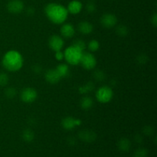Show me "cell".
<instances>
[{"instance_id": "cell-27", "label": "cell", "mask_w": 157, "mask_h": 157, "mask_svg": "<svg viewBox=\"0 0 157 157\" xmlns=\"http://www.w3.org/2000/svg\"><path fill=\"white\" fill-rule=\"evenodd\" d=\"M9 78L7 74L4 73V72L0 73V86H2V87L6 86L9 83Z\"/></svg>"}, {"instance_id": "cell-23", "label": "cell", "mask_w": 157, "mask_h": 157, "mask_svg": "<svg viewBox=\"0 0 157 157\" xmlns=\"http://www.w3.org/2000/svg\"><path fill=\"white\" fill-rule=\"evenodd\" d=\"M94 78L98 81H104L106 78V75L102 70H96L94 72Z\"/></svg>"}, {"instance_id": "cell-28", "label": "cell", "mask_w": 157, "mask_h": 157, "mask_svg": "<svg viewBox=\"0 0 157 157\" xmlns=\"http://www.w3.org/2000/svg\"><path fill=\"white\" fill-rule=\"evenodd\" d=\"M136 62L140 64H145L148 61V57L146 54H140L137 57H136Z\"/></svg>"}, {"instance_id": "cell-15", "label": "cell", "mask_w": 157, "mask_h": 157, "mask_svg": "<svg viewBox=\"0 0 157 157\" xmlns=\"http://www.w3.org/2000/svg\"><path fill=\"white\" fill-rule=\"evenodd\" d=\"M78 31H79L81 34H84V35H89V34L91 33L94 30L93 25L87 21H81V22L78 24Z\"/></svg>"}, {"instance_id": "cell-9", "label": "cell", "mask_w": 157, "mask_h": 157, "mask_svg": "<svg viewBox=\"0 0 157 157\" xmlns=\"http://www.w3.org/2000/svg\"><path fill=\"white\" fill-rule=\"evenodd\" d=\"M24 2L21 0H10L7 3V9L11 13H21L24 10Z\"/></svg>"}, {"instance_id": "cell-5", "label": "cell", "mask_w": 157, "mask_h": 157, "mask_svg": "<svg viewBox=\"0 0 157 157\" xmlns=\"http://www.w3.org/2000/svg\"><path fill=\"white\" fill-rule=\"evenodd\" d=\"M79 64H81L84 68L87 70H91L94 68L97 64L96 58L90 52H83Z\"/></svg>"}, {"instance_id": "cell-3", "label": "cell", "mask_w": 157, "mask_h": 157, "mask_svg": "<svg viewBox=\"0 0 157 157\" xmlns=\"http://www.w3.org/2000/svg\"><path fill=\"white\" fill-rule=\"evenodd\" d=\"M82 52H83L75 48V46L71 45L66 48L64 56L67 63L72 65H76L80 63Z\"/></svg>"}, {"instance_id": "cell-19", "label": "cell", "mask_w": 157, "mask_h": 157, "mask_svg": "<svg viewBox=\"0 0 157 157\" xmlns=\"http://www.w3.org/2000/svg\"><path fill=\"white\" fill-rule=\"evenodd\" d=\"M94 89V84L91 81H89V82L86 83L84 85L81 86L79 87L78 90H79V93L81 94H84L89 93V92H91L92 90Z\"/></svg>"}, {"instance_id": "cell-12", "label": "cell", "mask_w": 157, "mask_h": 157, "mask_svg": "<svg viewBox=\"0 0 157 157\" xmlns=\"http://www.w3.org/2000/svg\"><path fill=\"white\" fill-rule=\"evenodd\" d=\"M44 78L46 81L51 84H55L59 82L61 79V77L56 71V69H49L44 74Z\"/></svg>"}, {"instance_id": "cell-6", "label": "cell", "mask_w": 157, "mask_h": 157, "mask_svg": "<svg viewBox=\"0 0 157 157\" xmlns=\"http://www.w3.org/2000/svg\"><path fill=\"white\" fill-rule=\"evenodd\" d=\"M38 93L36 90L32 87H25L23 89L20 94V98L23 102L26 104H31L36 100Z\"/></svg>"}, {"instance_id": "cell-8", "label": "cell", "mask_w": 157, "mask_h": 157, "mask_svg": "<svg viewBox=\"0 0 157 157\" xmlns=\"http://www.w3.org/2000/svg\"><path fill=\"white\" fill-rule=\"evenodd\" d=\"M48 44L52 50L58 52V51H61L64 47V40L58 35H52L48 40Z\"/></svg>"}, {"instance_id": "cell-36", "label": "cell", "mask_w": 157, "mask_h": 157, "mask_svg": "<svg viewBox=\"0 0 157 157\" xmlns=\"http://www.w3.org/2000/svg\"><path fill=\"white\" fill-rule=\"evenodd\" d=\"M35 9H34L32 7L28 8V9H27V14H28V15H33V14L35 13Z\"/></svg>"}, {"instance_id": "cell-34", "label": "cell", "mask_w": 157, "mask_h": 157, "mask_svg": "<svg viewBox=\"0 0 157 157\" xmlns=\"http://www.w3.org/2000/svg\"><path fill=\"white\" fill-rule=\"evenodd\" d=\"M67 144L71 146H74L75 145V144H76V139H75L74 136H69V137L67 138Z\"/></svg>"}, {"instance_id": "cell-1", "label": "cell", "mask_w": 157, "mask_h": 157, "mask_svg": "<svg viewBox=\"0 0 157 157\" xmlns=\"http://www.w3.org/2000/svg\"><path fill=\"white\" fill-rule=\"evenodd\" d=\"M44 13L52 22L56 25L64 23L68 15V12L64 6L55 2L49 3L45 6Z\"/></svg>"}, {"instance_id": "cell-32", "label": "cell", "mask_w": 157, "mask_h": 157, "mask_svg": "<svg viewBox=\"0 0 157 157\" xmlns=\"http://www.w3.org/2000/svg\"><path fill=\"white\" fill-rule=\"evenodd\" d=\"M56 52V54H55V58H56L57 60H58V61H61L63 58H64V53H62L61 51H58V52Z\"/></svg>"}, {"instance_id": "cell-16", "label": "cell", "mask_w": 157, "mask_h": 157, "mask_svg": "<svg viewBox=\"0 0 157 157\" xmlns=\"http://www.w3.org/2000/svg\"><path fill=\"white\" fill-rule=\"evenodd\" d=\"M117 147L121 151L128 152L131 148V142L127 138H122L118 141Z\"/></svg>"}, {"instance_id": "cell-33", "label": "cell", "mask_w": 157, "mask_h": 157, "mask_svg": "<svg viewBox=\"0 0 157 157\" xmlns=\"http://www.w3.org/2000/svg\"><path fill=\"white\" fill-rule=\"evenodd\" d=\"M134 140H135V142L136 143V144H142L143 142H144V138H143V136H141L140 134H137V135H136V136H135Z\"/></svg>"}, {"instance_id": "cell-4", "label": "cell", "mask_w": 157, "mask_h": 157, "mask_svg": "<svg viewBox=\"0 0 157 157\" xmlns=\"http://www.w3.org/2000/svg\"><path fill=\"white\" fill-rule=\"evenodd\" d=\"M113 90L108 86H103L101 87L96 93V98L100 103L107 104L110 102L113 98Z\"/></svg>"}, {"instance_id": "cell-2", "label": "cell", "mask_w": 157, "mask_h": 157, "mask_svg": "<svg viewBox=\"0 0 157 157\" xmlns=\"http://www.w3.org/2000/svg\"><path fill=\"white\" fill-rule=\"evenodd\" d=\"M2 65L9 71H17L20 70L23 65L22 56L17 51H9L3 56Z\"/></svg>"}, {"instance_id": "cell-30", "label": "cell", "mask_w": 157, "mask_h": 157, "mask_svg": "<svg viewBox=\"0 0 157 157\" xmlns=\"http://www.w3.org/2000/svg\"><path fill=\"white\" fill-rule=\"evenodd\" d=\"M86 10L87 11V12L89 13H93L96 10V6L94 2H88L86 6Z\"/></svg>"}, {"instance_id": "cell-25", "label": "cell", "mask_w": 157, "mask_h": 157, "mask_svg": "<svg viewBox=\"0 0 157 157\" xmlns=\"http://www.w3.org/2000/svg\"><path fill=\"white\" fill-rule=\"evenodd\" d=\"M148 151L145 148H139L134 152L133 157H147Z\"/></svg>"}, {"instance_id": "cell-29", "label": "cell", "mask_w": 157, "mask_h": 157, "mask_svg": "<svg viewBox=\"0 0 157 157\" xmlns=\"http://www.w3.org/2000/svg\"><path fill=\"white\" fill-rule=\"evenodd\" d=\"M143 133L147 136H152L154 133V127L152 126H146L143 128Z\"/></svg>"}, {"instance_id": "cell-21", "label": "cell", "mask_w": 157, "mask_h": 157, "mask_svg": "<svg viewBox=\"0 0 157 157\" xmlns=\"http://www.w3.org/2000/svg\"><path fill=\"white\" fill-rule=\"evenodd\" d=\"M129 29L124 25H119L116 28V33L118 36L120 37H126L128 35Z\"/></svg>"}, {"instance_id": "cell-13", "label": "cell", "mask_w": 157, "mask_h": 157, "mask_svg": "<svg viewBox=\"0 0 157 157\" xmlns=\"http://www.w3.org/2000/svg\"><path fill=\"white\" fill-rule=\"evenodd\" d=\"M61 34L64 38H71L75 35V29L71 24L66 23L61 26Z\"/></svg>"}, {"instance_id": "cell-17", "label": "cell", "mask_w": 157, "mask_h": 157, "mask_svg": "<svg viewBox=\"0 0 157 157\" xmlns=\"http://www.w3.org/2000/svg\"><path fill=\"white\" fill-rule=\"evenodd\" d=\"M93 100H92L91 98L88 96L83 97L81 99V101H80V106H81V109L84 110H88L91 109V107H93Z\"/></svg>"}, {"instance_id": "cell-10", "label": "cell", "mask_w": 157, "mask_h": 157, "mask_svg": "<svg viewBox=\"0 0 157 157\" xmlns=\"http://www.w3.org/2000/svg\"><path fill=\"white\" fill-rule=\"evenodd\" d=\"M78 138L84 142L92 143L97 139V134L93 130H83L78 133Z\"/></svg>"}, {"instance_id": "cell-24", "label": "cell", "mask_w": 157, "mask_h": 157, "mask_svg": "<svg viewBox=\"0 0 157 157\" xmlns=\"http://www.w3.org/2000/svg\"><path fill=\"white\" fill-rule=\"evenodd\" d=\"M87 48H88V49L90 52H96V51H98L99 49L100 43L97 40H91L88 43V44H87Z\"/></svg>"}, {"instance_id": "cell-31", "label": "cell", "mask_w": 157, "mask_h": 157, "mask_svg": "<svg viewBox=\"0 0 157 157\" xmlns=\"http://www.w3.org/2000/svg\"><path fill=\"white\" fill-rule=\"evenodd\" d=\"M150 21H151V24L153 25L155 28L157 27V15H156V13H154L153 15H152Z\"/></svg>"}, {"instance_id": "cell-11", "label": "cell", "mask_w": 157, "mask_h": 157, "mask_svg": "<svg viewBox=\"0 0 157 157\" xmlns=\"http://www.w3.org/2000/svg\"><path fill=\"white\" fill-rule=\"evenodd\" d=\"M80 124H81V121L75 119L72 117H66L61 121V126L63 128L67 130H73L77 125H80Z\"/></svg>"}, {"instance_id": "cell-35", "label": "cell", "mask_w": 157, "mask_h": 157, "mask_svg": "<svg viewBox=\"0 0 157 157\" xmlns=\"http://www.w3.org/2000/svg\"><path fill=\"white\" fill-rule=\"evenodd\" d=\"M33 71L36 74H39L41 71V67L40 65H34L33 66Z\"/></svg>"}, {"instance_id": "cell-22", "label": "cell", "mask_w": 157, "mask_h": 157, "mask_svg": "<svg viewBox=\"0 0 157 157\" xmlns=\"http://www.w3.org/2000/svg\"><path fill=\"white\" fill-rule=\"evenodd\" d=\"M17 94V90L15 87H9L5 90V95L8 99H13Z\"/></svg>"}, {"instance_id": "cell-18", "label": "cell", "mask_w": 157, "mask_h": 157, "mask_svg": "<svg viewBox=\"0 0 157 157\" xmlns=\"http://www.w3.org/2000/svg\"><path fill=\"white\" fill-rule=\"evenodd\" d=\"M21 136H22L23 140L27 143H30L35 139V133L31 129H25L23 130Z\"/></svg>"}, {"instance_id": "cell-14", "label": "cell", "mask_w": 157, "mask_h": 157, "mask_svg": "<svg viewBox=\"0 0 157 157\" xmlns=\"http://www.w3.org/2000/svg\"><path fill=\"white\" fill-rule=\"evenodd\" d=\"M83 5L78 0H73V1L70 2L67 6V12H70V13L73 14V15H76L81 12V11L82 10Z\"/></svg>"}, {"instance_id": "cell-7", "label": "cell", "mask_w": 157, "mask_h": 157, "mask_svg": "<svg viewBox=\"0 0 157 157\" xmlns=\"http://www.w3.org/2000/svg\"><path fill=\"white\" fill-rule=\"evenodd\" d=\"M101 23L104 28L111 29V28L114 27L117 23V18L113 14L106 13L101 16Z\"/></svg>"}, {"instance_id": "cell-26", "label": "cell", "mask_w": 157, "mask_h": 157, "mask_svg": "<svg viewBox=\"0 0 157 157\" xmlns=\"http://www.w3.org/2000/svg\"><path fill=\"white\" fill-rule=\"evenodd\" d=\"M72 45L75 46V48H77L79 49V50H81V52H84V49L86 48L85 42L81 39H78L76 40V41H75Z\"/></svg>"}, {"instance_id": "cell-20", "label": "cell", "mask_w": 157, "mask_h": 157, "mask_svg": "<svg viewBox=\"0 0 157 157\" xmlns=\"http://www.w3.org/2000/svg\"><path fill=\"white\" fill-rule=\"evenodd\" d=\"M56 71H58V73L59 74L60 76L61 77V78L66 77L69 73V67L67 64H60L57 66Z\"/></svg>"}]
</instances>
